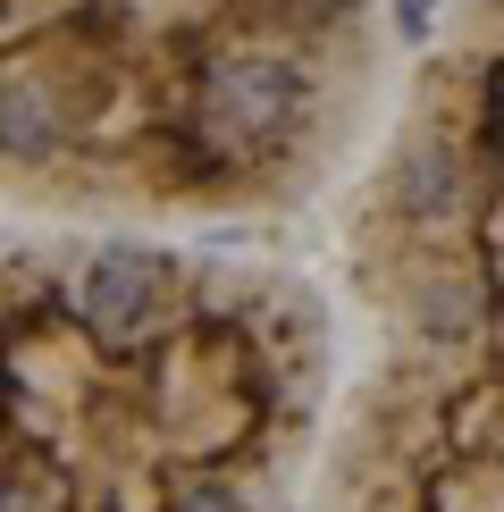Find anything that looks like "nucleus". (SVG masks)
<instances>
[{"instance_id": "1", "label": "nucleus", "mask_w": 504, "mask_h": 512, "mask_svg": "<svg viewBox=\"0 0 504 512\" xmlns=\"http://www.w3.org/2000/svg\"><path fill=\"white\" fill-rule=\"evenodd\" d=\"M336 319L286 261L0 236V512H311Z\"/></svg>"}, {"instance_id": "3", "label": "nucleus", "mask_w": 504, "mask_h": 512, "mask_svg": "<svg viewBox=\"0 0 504 512\" xmlns=\"http://www.w3.org/2000/svg\"><path fill=\"white\" fill-rule=\"evenodd\" d=\"M370 361L311 512H504V0H462L345 210Z\"/></svg>"}, {"instance_id": "2", "label": "nucleus", "mask_w": 504, "mask_h": 512, "mask_svg": "<svg viewBox=\"0 0 504 512\" xmlns=\"http://www.w3.org/2000/svg\"><path fill=\"white\" fill-rule=\"evenodd\" d=\"M378 118V0H0V202L51 227H278Z\"/></svg>"}]
</instances>
